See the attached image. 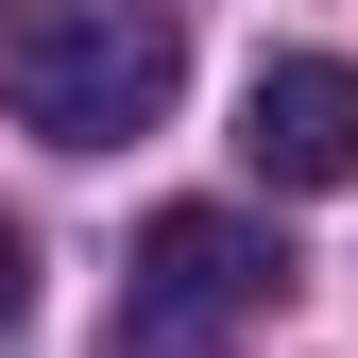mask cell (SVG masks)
I'll return each instance as SVG.
<instances>
[{"label":"cell","mask_w":358,"mask_h":358,"mask_svg":"<svg viewBox=\"0 0 358 358\" xmlns=\"http://www.w3.org/2000/svg\"><path fill=\"white\" fill-rule=\"evenodd\" d=\"M188 85V17L171 0H0V120L52 154H120Z\"/></svg>","instance_id":"1"},{"label":"cell","mask_w":358,"mask_h":358,"mask_svg":"<svg viewBox=\"0 0 358 358\" xmlns=\"http://www.w3.org/2000/svg\"><path fill=\"white\" fill-rule=\"evenodd\" d=\"M239 171L256 188H358V69L341 52H273L239 85Z\"/></svg>","instance_id":"3"},{"label":"cell","mask_w":358,"mask_h":358,"mask_svg":"<svg viewBox=\"0 0 358 358\" xmlns=\"http://www.w3.org/2000/svg\"><path fill=\"white\" fill-rule=\"evenodd\" d=\"M17 307H34V239L0 222V324H17Z\"/></svg>","instance_id":"4"},{"label":"cell","mask_w":358,"mask_h":358,"mask_svg":"<svg viewBox=\"0 0 358 358\" xmlns=\"http://www.w3.org/2000/svg\"><path fill=\"white\" fill-rule=\"evenodd\" d=\"M273 307H290V239H256L239 205H154L103 358H239V324H273Z\"/></svg>","instance_id":"2"}]
</instances>
